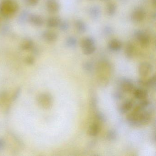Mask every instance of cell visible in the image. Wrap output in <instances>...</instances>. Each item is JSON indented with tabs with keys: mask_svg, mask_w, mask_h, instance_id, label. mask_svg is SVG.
I'll return each instance as SVG.
<instances>
[{
	"mask_svg": "<svg viewBox=\"0 0 156 156\" xmlns=\"http://www.w3.org/2000/svg\"><path fill=\"white\" fill-rule=\"evenodd\" d=\"M46 8L49 12L56 13L59 11L60 9V4L56 0H47Z\"/></svg>",
	"mask_w": 156,
	"mask_h": 156,
	"instance_id": "ba28073f",
	"label": "cell"
},
{
	"mask_svg": "<svg viewBox=\"0 0 156 156\" xmlns=\"http://www.w3.org/2000/svg\"><path fill=\"white\" fill-rule=\"evenodd\" d=\"M127 122L131 126H142L147 125L151 119V115L147 111L133 110L126 117Z\"/></svg>",
	"mask_w": 156,
	"mask_h": 156,
	"instance_id": "6da1fadb",
	"label": "cell"
},
{
	"mask_svg": "<svg viewBox=\"0 0 156 156\" xmlns=\"http://www.w3.org/2000/svg\"><path fill=\"white\" fill-rule=\"evenodd\" d=\"M89 14L91 19L97 20L101 15V10L97 6H93L89 9Z\"/></svg>",
	"mask_w": 156,
	"mask_h": 156,
	"instance_id": "9a60e30c",
	"label": "cell"
},
{
	"mask_svg": "<svg viewBox=\"0 0 156 156\" xmlns=\"http://www.w3.org/2000/svg\"><path fill=\"white\" fill-rule=\"evenodd\" d=\"M138 70L140 76L142 78H145L151 73L153 66L149 63L144 62L139 65Z\"/></svg>",
	"mask_w": 156,
	"mask_h": 156,
	"instance_id": "5b68a950",
	"label": "cell"
},
{
	"mask_svg": "<svg viewBox=\"0 0 156 156\" xmlns=\"http://www.w3.org/2000/svg\"><path fill=\"white\" fill-rule=\"evenodd\" d=\"M103 1H108V0H102Z\"/></svg>",
	"mask_w": 156,
	"mask_h": 156,
	"instance_id": "d6a6232c",
	"label": "cell"
},
{
	"mask_svg": "<svg viewBox=\"0 0 156 156\" xmlns=\"http://www.w3.org/2000/svg\"><path fill=\"white\" fill-rule=\"evenodd\" d=\"M117 10V6L114 2H110L106 6V12L109 16H114Z\"/></svg>",
	"mask_w": 156,
	"mask_h": 156,
	"instance_id": "ffe728a7",
	"label": "cell"
},
{
	"mask_svg": "<svg viewBox=\"0 0 156 156\" xmlns=\"http://www.w3.org/2000/svg\"><path fill=\"white\" fill-rule=\"evenodd\" d=\"M19 5L15 0H3L0 3V14L5 18H9L16 13Z\"/></svg>",
	"mask_w": 156,
	"mask_h": 156,
	"instance_id": "7a4b0ae2",
	"label": "cell"
},
{
	"mask_svg": "<svg viewBox=\"0 0 156 156\" xmlns=\"http://www.w3.org/2000/svg\"><path fill=\"white\" fill-rule=\"evenodd\" d=\"M61 19L58 17H52L49 18L47 21V27L50 28H55L59 26L61 22Z\"/></svg>",
	"mask_w": 156,
	"mask_h": 156,
	"instance_id": "e0dca14e",
	"label": "cell"
},
{
	"mask_svg": "<svg viewBox=\"0 0 156 156\" xmlns=\"http://www.w3.org/2000/svg\"><path fill=\"white\" fill-rule=\"evenodd\" d=\"M77 40L74 37H69L66 40V44L69 47H73L77 44Z\"/></svg>",
	"mask_w": 156,
	"mask_h": 156,
	"instance_id": "484cf974",
	"label": "cell"
},
{
	"mask_svg": "<svg viewBox=\"0 0 156 156\" xmlns=\"http://www.w3.org/2000/svg\"><path fill=\"white\" fill-rule=\"evenodd\" d=\"M156 78L155 75L149 78L145 81V87H155L156 86Z\"/></svg>",
	"mask_w": 156,
	"mask_h": 156,
	"instance_id": "603a6c76",
	"label": "cell"
},
{
	"mask_svg": "<svg viewBox=\"0 0 156 156\" xmlns=\"http://www.w3.org/2000/svg\"><path fill=\"white\" fill-rule=\"evenodd\" d=\"M95 118L98 123H104L106 120L105 115L101 112H97L96 114Z\"/></svg>",
	"mask_w": 156,
	"mask_h": 156,
	"instance_id": "83f0119b",
	"label": "cell"
},
{
	"mask_svg": "<svg viewBox=\"0 0 156 156\" xmlns=\"http://www.w3.org/2000/svg\"><path fill=\"white\" fill-rule=\"evenodd\" d=\"M122 1H125V0H122Z\"/></svg>",
	"mask_w": 156,
	"mask_h": 156,
	"instance_id": "836d02e7",
	"label": "cell"
},
{
	"mask_svg": "<svg viewBox=\"0 0 156 156\" xmlns=\"http://www.w3.org/2000/svg\"><path fill=\"white\" fill-rule=\"evenodd\" d=\"M122 48V43L117 39L111 40L108 44V48L112 51H119Z\"/></svg>",
	"mask_w": 156,
	"mask_h": 156,
	"instance_id": "4fadbf2b",
	"label": "cell"
},
{
	"mask_svg": "<svg viewBox=\"0 0 156 156\" xmlns=\"http://www.w3.org/2000/svg\"><path fill=\"white\" fill-rule=\"evenodd\" d=\"M133 107V102L132 100H127L123 102L119 107V112L121 114H126L130 111Z\"/></svg>",
	"mask_w": 156,
	"mask_h": 156,
	"instance_id": "7c38bea8",
	"label": "cell"
},
{
	"mask_svg": "<svg viewBox=\"0 0 156 156\" xmlns=\"http://www.w3.org/2000/svg\"><path fill=\"white\" fill-rule=\"evenodd\" d=\"M146 17L145 10L141 8H138L135 9L131 14L132 20L135 22L139 23L142 21Z\"/></svg>",
	"mask_w": 156,
	"mask_h": 156,
	"instance_id": "52a82bcc",
	"label": "cell"
},
{
	"mask_svg": "<svg viewBox=\"0 0 156 156\" xmlns=\"http://www.w3.org/2000/svg\"><path fill=\"white\" fill-rule=\"evenodd\" d=\"M151 1H152V4L154 5V7H155L156 5V0H151Z\"/></svg>",
	"mask_w": 156,
	"mask_h": 156,
	"instance_id": "1f68e13d",
	"label": "cell"
},
{
	"mask_svg": "<svg viewBox=\"0 0 156 156\" xmlns=\"http://www.w3.org/2000/svg\"><path fill=\"white\" fill-rule=\"evenodd\" d=\"M83 69L85 72L89 73V72H91L93 71L94 66H93V64L91 62L87 61V62H85L83 64Z\"/></svg>",
	"mask_w": 156,
	"mask_h": 156,
	"instance_id": "4316f807",
	"label": "cell"
},
{
	"mask_svg": "<svg viewBox=\"0 0 156 156\" xmlns=\"http://www.w3.org/2000/svg\"><path fill=\"white\" fill-rule=\"evenodd\" d=\"M118 84L119 89L125 93H131L135 88L132 81L126 77L120 78Z\"/></svg>",
	"mask_w": 156,
	"mask_h": 156,
	"instance_id": "277c9868",
	"label": "cell"
},
{
	"mask_svg": "<svg viewBox=\"0 0 156 156\" xmlns=\"http://www.w3.org/2000/svg\"><path fill=\"white\" fill-rule=\"evenodd\" d=\"M34 44L32 41L30 39H25L23 41L21 44V47L23 50H27L31 49L33 46Z\"/></svg>",
	"mask_w": 156,
	"mask_h": 156,
	"instance_id": "44dd1931",
	"label": "cell"
},
{
	"mask_svg": "<svg viewBox=\"0 0 156 156\" xmlns=\"http://www.w3.org/2000/svg\"><path fill=\"white\" fill-rule=\"evenodd\" d=\"M29 21L33 25L35 26H41L44 23V20L42 17L37 14H32L30 15Z\"/></svg>",
	"mask_w": 156,
	"mask_h": 156,
	"instance_id": "8fae6325",
	"label": "cell"
},
{
	"mask_svg": "<svg viewBox=\"0 0 156 156\" xmlns=\"http://www.w3.org/2000/svg\"><path fill=\"white\" fill-rule=\"evenodd\" d=\"M43 38L47 42L53 43L58 39V35L56 33L52 31H45L43 34Z\"/></svg>",
	"mask_w": 156,
	"mask_h": 156,
	"instance_id": "30bf717a",
	"label": "cell"
},
{
	"mask_svg": "<svg viewBox=\"0 0 156 156\" xmlns=\"http://www.w3.org/2000/svg\"><path fill=\"white\" fill-rule=\"evenodd\" d=\"M132 93L134 97L138 100H143L147 97V91L144 88H134Z\"/></svg>",
	"mask_w": 156,
	"mask_h": 156,
	"instance_id": "9c48e42d",
	"label": "cell"
},
{
	"mask_svg": "<svg viewBox=\"0 0 156 156\" xmlns=\"http://www.w3.org/2000/svg\"><path fill=\"white\" fill-rule=\"evenodd\" d=\"M100 126L98 122H94L89 126L88 129V134L91 136H97L100 131Z\"/></svg>",
	"mask_w": 156,
	"mask_h": 156,
	"instance_id": "5bb4252c",
	"label": "cell"
},
{
	"mask_svg": "<svg viewBox=\"0 0 156 156\" xmlns=\"http://www.w3.org/2000/svg\"><path fill=\"white\" fill-rule=\"evenodd\" d=\"M94 44H95L94 39L92 37H87L82 40L81 46L82 49H83Z\"/></svg>",
	"mask_w": 156,
	"mask_h": 156,
	"instance_id": "d6986e66",
	"label": "cell"
},
{
	"mask_svg": "<svg viewBox=\"0 0 156 156\" xmlns=\"http://www.w3.org/2000/svg\"><path fill=\"white\" fill-rule=\"evenodd\" d=\"M75 26L76 30L79 33H84L86 31L87 27L86 24L81 20H76L75 22Z\"/></svg>",
	"mask_w": 156,
	"mask_h": 156,
	"instance_id": "ac0fdd59",
	"label": "cell"
},
{
	"mask_svg": "<svg viewBox=\"0 0 156 156\" xmlns=\"http://www.w3.org/2000/svg\"><path fill=\"white\" fill-rule=\"evenodd\" d=\"M118 135L115 130L111 129L108 130L106 134V137L107 140L110 141H115L117 138Z\"/></svg>",
	"mask_w": 156,
	"mask_h": 156,
	"instance_id": "7402d4cb",
	"label": "cell"
},
{
	"mask_svg": "<svg viewBox=\"0 0 156 156\" xmlns=\"http://www.w3.org/2000/svg\"><path fill=\"white\" fill-rule=\"evenodd\" d=\"M125 93L123 91L119 89L118 90H116L113 93V98H115L116 100H122L125 97Z\"/></svg>",
	"mask_w": 156,
	"mask_h": 156,
	"instance_id": "d4e9b609",
	"label": "cell"
},
{
	"mask_svg": "<svg viewBox=\"0 0 156 156\" xmlns=\"http://www.w3.org/2000/svg\"><path fill=\"white\" fill-rule=\"evenodd\" d=\"M112 67L111 64L106 61H102L98 63L97 67V72L100 82L104 83L108 82L109 77L112 73Z\"/></svg>",
	"mask_w": 156,
	"mask_h": 156,
	"instance_id": "3957f363",
	"label": "cell"
},
{
	"mask_svg": "<svg viewBox=\"0 0 156 156\" xmlns=\"http://www.w3.org/2000/svg\"><path fill=\"white\" fill-rule=\"evenodd\" d=\"M69 23L66 21H61L59 26L60 30L63 31H66L69 29Z\"/></svg>",
	"mask_w": 156,
	"mask_h": 156,
	"instance_id": "f1b7e54d",
	"label": "cell"
},
{
	"mask_svg": "<svg viewBox=\"0 0 156 156\" xmlns=\"http://www.w3.org/2000/svg\"><path fill=\"white\" fill-rule=\"evenodd\" d=\"M29 5L32 6H36L39 3V0H26Z\"/></svg>",
	"mask_w": 156,
	"mask_h": 156,
	"instance_id": "4dcf8cb0",
	"label": "cell"
},
{
	"mask_svg": "<svg viewBox=\"0 0 156 156\" xmlns=\"http://www.w3.org/2000/svg\"><path fill=\"white\" fill-rule=\"evenodd\" d=\"M134 35L142 47H147L149 44L150 39L149 36L143 31L140 30L135 31Z\"/></svg>",
	"mask_w": 156,
	"mask_h": 156,
	"instance_id": "8992f818",
	"label": "cell"
},
{
	"mask_svg": "<svg viewBox=\"0 0 156 156\" xmlns=\"http://www.w3.org/2000/svg\"><path fill=\"white\" fill-rule=\"evenodd\" d=\"M96 50L95 44L91 45L89 47H86L83 49V52L85 55H90L94 53Z\"/></svg>",
	"mask_w": 156,
	"mask_h": 156,
	"instance_id": "cb8c5ba5",
	"label": "cell"
},
{
	"mask_svg": "<svg viewBox=\"0 0 156 156\" xmlns=\"http://www.w3.org/2000/svg\"><path fill=\"white\" fill-rule=\"evenodd\" d=\"M113 30L109 26H106L104 30V32L105 35H109L113 33Z\"/></svg>",
	"mask_w": 156,
	"mask_h": 156,
	"instance_id": "f546056e",
	"label": "cell"
},
{
	"mask_svg": "<svg viewBox=\"0 0 156 156\" xmlns=\"http://www.w3.org/2000/svg\"><path fill=\"white\" fill-rule=\"evenodd\" d=\"M135 47L133 44L131 42H128L126 45L125 48V55L128 59H131L134 56L135 53Z\"/></svg>",
	"mask_w": 156,
	"mask_h": 156,
	"instance_id": "2e32d148",
	"label": "cell"
}]
</instances>
